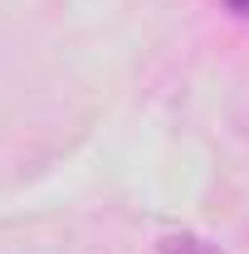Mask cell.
Listing matches in <instances>:
<instances>
[{
	"mask_svg": "<svg viewBox=\"0 0 249 254\" xmlns=\"http://www.w3.org/2000/svg\"><path fill=\"white\" fill-rule=\"evenodd\" d=\"M161 254H220V250L210 245V240H200V235H186V230H181V235H166V240H161Z\"/></svg>",
	"mask_w": 249,
	"mask_h": 254,
	"instance_id": "obj_1",
	"label": "cell"
},
{
	"mask_svg": "<svg viewBox=\"0 0 249 254\" xmlns=\"http://www.w3.org/2000/svg\"><path fill=\"white\" fill-rule=\"evenodd\" d=\"M225 5H230V10L240 15V20H249V0H225Z\"/></svg>",
	"mask_w": 249,
	"mask_h": 254,
	"instance_id": "obj_2",
	"label": "cell"
}]
</instances>
